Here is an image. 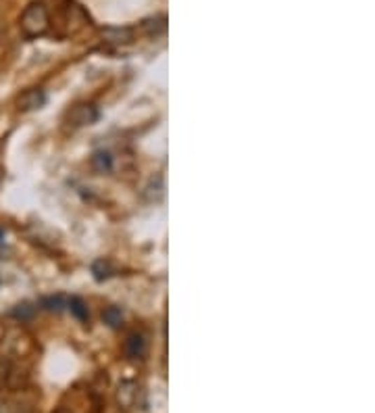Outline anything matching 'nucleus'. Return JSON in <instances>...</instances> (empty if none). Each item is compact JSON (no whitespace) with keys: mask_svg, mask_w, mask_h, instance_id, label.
Returning a JSON list of instances; mask_svg holds the SVG:
<instances>
[{"mask_svg":"<svg viewBox=\"0 0 375 413\" xmlns=\"http://www.w3.org/2000/svg\"><path fill=\"white\" fill-rule=\"evenodd\" d=\"M19 27L21 34L25 38H40L48 32L50 27V17H48V8L44 2L36 0L32 4L25 6V11L19 17Z\"/></svg>","mask_w":375,"mask_h":413,"instance_id":"obj_1","label":"nucleus"},{"mask_svg":"<svg viewBox=\"0 0 375 413\" xmlns=\"http://www.w3.org/2000/svg\"><path fill=\"white\" fill-rule=\"evenodd\" d=\"M98 119V111L94 104H75L74 109L67 113V121L74 126V128H83V126H90Z\"/></svg>","mask_w":375,"mask_h":413,"instance_id":"obj_2","label":"nucleus"},{"mask_svg":"<svg viewBox=\"0 0 375 413\" xmlns=\"http://www.w3.org/2000/svg\"><path fill=\"white\" fill-rule=\"evenodd\" d=\"M46 102V94L40 88H29L25 90L19 98H17V109L27 113V111H36Z\"/></svg>","mask_w":375,"mask_h":413,"instance_id":"obj_3","label":"nucleus"},{"mask_svg":"<svg viewBox=\"0 0 375 413\" xmlns=\"http://www.w3.org/2000/svg\"><path fill=\"white\" fill-rule=\"evenodd\" d=\"M123 351H125V355H128L130 359H140V357H144V353H146V340H144V336H142V334H130V336L125 338Z\"/></svg>","mask_w":375,"mask_h":413,"instance_id":"obj_4","label":"nucleus"},{"mask_svg":"<svg viewBox=\"0 0 375 413\" xmlns=\"http://www.w3.org/2000/svg\"><path fill=\"white\" fill-rule=\"evenodd\" d=\"M102 38L111 44H130L134 40V29L130 27H111L102 32Z\"/></svg>","mask_w":375,"mask_h":413,"instance_id":"obj_5","label":"nucleus"},{"mask_svg":"<svg viewBox=\"0 0 375 413\" xmlns=\"http://www.w3.org/2000/svg\"><path fill=\"white\" fill-rule=\"evenodd\" d=\"M136 397H138V393H136V384H134V382H123V384L119 386V391H117V401H119V405L125 407V409L134 405Z\"/></svg>","mask_w":375,"mask_h":413,"instance_id":"obj_6","label":"nucleus"},{"mask_svg":"<svg viewBox=\"0 0 375 413\" xmlns=\"http://www.w3.org/2000/svg\"><path fill=\"white\" fill-rule=\"evenodd\" d=\"M142 27H144V32H146L149 36H158V34H163V32H165V27H167V19H165V17H154V19L144 21V23H142Z\"/></svg>","mask_w":375,"mask_h":413,"instance_id":"obj_7","label":"nucleus"},{"mask_svg":"<svg viewBox=\"0 0 375 413\" xmlns=\"http://www.w3.org/2000/svg\"><path fill=\"white\" fill-rule=\"evenodd\" d=\"M102 320H104V324H109L111 328H119L121 322H123V313H121L119 307H107L104 313H102Z\"/></svg>","mask_w":375,"mask_h":413,"instance_id":"obj_8","label":"nucleus"},{"mask_svg":"<svg viewBox=\"0 0 375 413\" xmlns=\"http://www.w3.org/2000/svg\"><path fill=\"white\" fill-rule=\"evenodd\" d=\"M69 309H71V313H74L77 320H81V322L88 320V307L83 305L81 299H71L69 301Z\"/></svg>","mask_w":375,"mask_h":413,"instance_id":"obj_9","label":"nucleus"},{"mask_svg":"<svg viewBox=\"0 0 375 413\" xmlns=\"http://www.w3.org/2000/svg\"><path fill=\"white\" fill-rule=\"evenodd\" d=\"M92 167L96 171H109L111 169V157H109V153H96L92 157Z\"/></svg>","mask_w":375,"mask_h":413,"instance_id":"obj_10","label":"nucleus"},{"mask_svg":"<svg viewBox=\"0 0 375 413\" xmlns=\"http://www.w3.org/2000/svg\"><path fill=\"white\" fill-rule=\"evenodd\" d=\"M92 271L96 273V278H98V280H102V278H109V276H111V267H109V263H104V261H96V263H94V267H92Z\"/></svg>","mask_w":375,"mask_h":413,"instance_id":"obj_11","label":"nucleus"},{"mask_svg":"<svg viewBox=\"0 0 375 413\" xmlns=\"http://www.w3.org/2000/svg\"><path fill=\"white\" fill-rule=\"evenodd\" d=\"M46 305H48L46 309H50V311H55V309H57V311H59V309H61V305H63V299H61V297H57V299H48V301H46Z\"/></svg>","mask_w":375,"mask_h":413,"instance_id":"obj_12","label":"nucleus"},{"mask_svg":"<svg viewBox=\"0 0 375 413\" xmlns=\"http://www.w3.org/2000/svg\"><path fill=\"white\" fill-rule=\"evenodd\" d=\"M2 378H4V365L0 363V382H2Z\"/></svg>","mask_w":375,"mask_h":413,"instance_id":"obj_13","label":"nucleus"},{"mask_svg":"<svg viewBox=\"0 0 375 413\" xmlns=\"http://www.w3.org/2000/svg\"><path fill=\"white\" fill-rule=\"evenodd\" d=\"M61 413H67V412H61Z\"/></svg>","mask_w":375,"mask_h":413,"instance_id":"obj_14","label":"nucleus"},{"mask_svg":"<svg viewBox=\"0 0 375 413\" xmlns=\"http://www.w3.org/2000/svg\"><path fill=\"white\" fill-rule=\"evenodd\" d=\"M0 413H2V409H0Z\"/></svg>","mask_w":375,"mask_h":413,"instance_id":"obj_15","label":"nucleus"}]
</instances>
